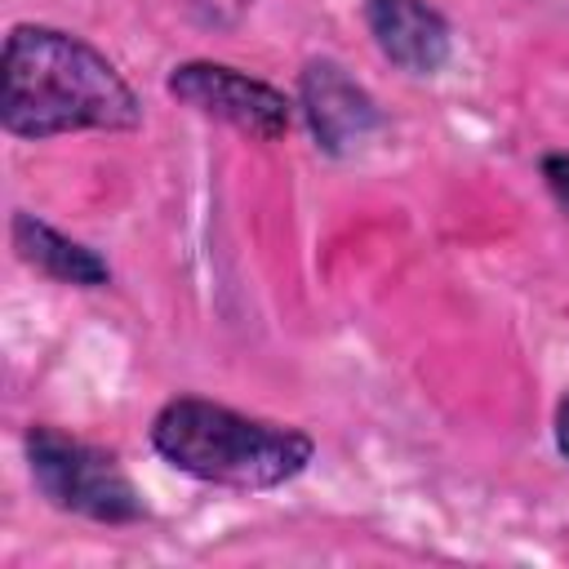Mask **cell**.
<instances>
[{"label": "cell", "instance_id": "cell-3", "mask_svg": "<svg viewBox=\"0 0 569 569\" xmlns=\"http://www.w3.org/2000/svg\"><path fill=\"white\" fill-rule=\"evenodd\" d=\"M27 453H31V476L53 507L89 520H107V525L142 516V502L111 453L84 440H71L53 427H36L27 436Z\"/></svg>", "mask_w": 569, "mask_h": 569}, {"label": "cell", "instance_id": "cell-5", "mask_svg": "<svg viewBox=\"0 0 569 569\" xmlns=\"http://www.w3.org/2000/svg\"><path fill=\"white\" fill-rule=\"evenodd\" d=\"M369 31L378 49L405 71L431 76L449 58V27L422 0H369Z\"/></svg>", "mask_w": 569, "mask_h": 569}, {"label": "cell", "instance_id": "cell-6", "mask_svg": "<svg viewBox=\"0 0 569 569\" xmlns=\"http://www.w3.org/2000/svg\"><path fill=\"white\" fill-rule=\"evenodd\" d=\"M302 102H307V120H311L325 151H347L378 124V111L365 98V89H356L342 76V67H333V62H311L307 67Z\"/></svg>", "mask_w": 569, "mask_h": 569}, {"label": "cell", "instance_id": "cell-4", "mask_svg": "<svg viewBox=\"0 0 569 569\" xmlns=\"http://www.w3.org/2000/svg\"><path fill=\"white\" fill-rule=\"evenodd\" d=\"M169 93L204 116H218V120L253 133V138H280L289 129V102L271 84H262L244 71H231V67H218V62L178 67L169 76Z\"/></svg>", "mask_w": 569, "mask_h": 569}, {"label": "cell", "instance_id": "cell-8", "mask_svg": "<svg viewBox=\"0 0 569 569\" xmlns=\"http://www.w3.org/2000/svg\"><path fill=\"white\" fill-rule=\"evenodd\" d=\"M542 173H547V187H551L556 204L569 213V156H547L542 160Z\"/></svg>", "mask_w": 569, "mask_h": 569}, {"label": "cell", "instance_id": "cell-9", "mask_svg": "<svg viewBox=\"0 0 569 569\" xmlns=\"http://www.w3.org/2000/svg\"><path fill=\"white\" fill-rule=\"evenodd\" d=\"M204 22H236L253 0H191Z\"/></svg>", "mask_w": 569, "mask_h": 569}, {"label": "cell", "instance_id": "cell-1", "mask_svg": "<svg viewBox=\"0 0 569 569\" xmlns=\"http://www.w3.org/2000/svg\"><path fill=\"white\" fill-rule=\"evenodd\" d=\"M0 116L18 138L71 129H133L138 98L84 40L53 27H13L0 62Z\"/></svg>", "mask_w": 569, "mask_h": 569}, {"label": "cell", "instance_id": "cell-7", "mask_svg": "<svg viewBox=\"0 0 569 569\" xmlns=\"http://www.w3.org/2000/svg\"><path fill=\"white\" fill-rule=\"evenodd\" d=\"M13 240H18L22 258L31 267H40L44 276H53V280H67V284H102L107 280V262L93 249L58 236L53 227L36 222L31 213L13 218Z\"/></svg>", "mask_w": 569, "mask_h": 569}, {"label": "cell", "instance_id": "cell-2", "mask_svg": "<svg viewBox=\"0 0 569 569\" xmlns=\"http://www.w3.org/2000/svg\"><path fill=\"white\" fill-rule=\"evenodd\" d=\"M151 445L187 476L231 489H271L298 476L311 458V440L293 427L244 418L209 400H173L151 427Z\"/></svg>", "mask_w": 569, "mask_h": 569}, {"label": "cell", "instance_id": "cell-10", "mask_svg": "<svg viewBox=\"0 0 569 569\" xmlns=\"http://www.w3.org/2000/svg\"><path fill=\"white\" fill-rule=\"evenodd\" d=\"M556 440H560V453L569 458V400L560 405V418H556Z\"/></svg>", "mask_w": 569, "mask_h": 569}]
</instances>
